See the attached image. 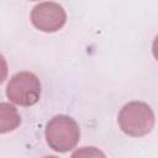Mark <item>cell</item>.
<instances>
[{"label": "cell", "mask_w": 158, "mask_h": 158, "mask_svg": "<svg viewBox=\"0 0 158 158\" xmlns=\"http://www.w3.org/2000/svg\"><path fill=\"white\" fill-rule=\"evenodd\" d=\"M117 123L121 131L131 137L148 135L154 127V112L143 101H130L122 106L117 115Z\"/></svg>", "instance_id": "cell-1"}, {"label": "cell", "mask_w": 158, "mask_h": 158, "mask_svg": "<svg viewBox=\"0 0 158 158\" xmlns=\"http://www.w3.org/2000/svg\"><path fill=\"white\" fill-rule=\"evenodd\" d=\"M7 73H9L7 62H6L5 57L0 53V84H2L5 81V79L7 78Z\"/></svg>", "instance_id": "cell-6"}, {"label": "cell", "mask_w": 158, "mask_h": 158, "mask_svg": "<svg viewBox=\"0 0 158 158\" xmlns=\"http://www.w3.org/2000/svg\"><path fill=\"white\" fill-rule=\"evenodd\" d=\"M21 123L17 109L9 102H0V133L15 131Z\"/></svg>", "instance_id": "cell-5"}, {"label": "cell", "mask_w": 158, "mask_h": 158, "mask_svg": "<svg viewBox=\"0 0 158 158\" xmlns=\"http://www.w3.org/2000/svg\"><path fill=\"white\" fill-rule=\"evenodd\" d=\"M42 85L32 72H19L11 77L6 85L7 99L20 106H32L38 102Z\"/></svg>", "instance_id": "cell-3"}, {"label": "cell", "mask_w": 158, "mask_h": 158, "mask_svg": "<svg viewBox=\"0 0 158 158\" xmlns=\"http://www.w3.org/2000/svg\"><path fill=\"white\" fill-rule=\"evenodd\" d=\"M31 22L37 30L52 33L59 31L67 22V12L62 5L53 1H43L33 6Z\"/></svg>", "instance_id": "cell-4"}, {"label": "cell", "mask_w": 158, "mask_h": 158, "mask_svg": "<svg viewBox=\"0 0 158 158\" xmlns=\"http://www.w3.org/2000/svg\"><path fill=\"white\" fill-rule=\"evenodd\" d=\"M32 1H36V0H32Z\"/></svg>", "instance_id": "cell-7"}, {"label": "cell", "mask_w": 158, "mask_h": 158, "mask_svg": "<svg viewBox=\"0 0 158 158\" xmlns=\"http://www.w3.org/2000/svg\"><path fill=\"white\" fill-rule=\"evenodd\" d=\"M47 144L58 153L72 151L80 139V128L77 121L68 115H57L52 117L44 131Z\"/></svg>", "instance_id": "cell-2"}]
</instances>
